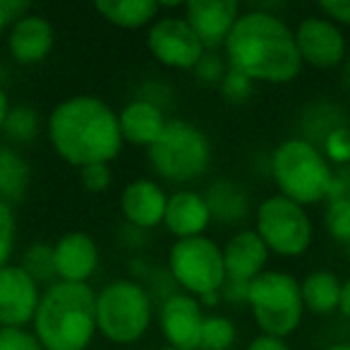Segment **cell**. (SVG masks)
I'll return each mask as SVG.
<instances>
[{"mask_svg":"<svg viewBox=\"0 0 350 350\" xmlns=\"http://www.w3.org/2000/svg\"><path fill=\"white\" fill-rule=\"evenodd\" d=\"M146 151L154 173L178 185H190L204 178L214 161L209 135L187 120H168L163 135Z\"/></svg>","mask_w":350,"mask_h":350,"instance_id":"5b68a950","label":"cell"},{"mask_svg":"<svg viewBox=\"0 0 350 350\" xmlns=\"http://www.w3.org/2000/svg\"><path fill=\"white\" fill-rule=\"evenodd\" d=\"M94 10L118 29H149L163 5L156 0H98Z\"/></svg>","mask_w":350,"mask_h":350,"instance_id":"7402d4cb","label":"cell"},{"mask_svg":"<svg viewBox=\"0 0 350 350\" xmlns=\"http://www.w3.org/2000/svg\"><path fill=\"white\" fill-rule=\"evenodd\" d=\"M79 180H82L84 190L87 192H106L113 183V173H111V165L108 163H92V165H84L79 168Z\"/></svg>","mask_w":350,"mask_h":350,"instance_id":"836d02e7","label":"cell"},{"mask_svg":"<svg viewBox=\"0 0 350 350\" xmlns=\"http://www.w3.org/2000/svg\"><path fill=\"white\" fill-rule=\"evenodd\" d=\"M55 276L63 283H89L98 269V245L82 230L65 233L53 245Z\"/></svg>","mask_w":350,"mask_h":350,"instance_id":"e0dca14e","label":"cell"},{"mask_svg":"<svg viewBox=\"0 0 350 350\" xmlns=\"http://www.w3.org/2000/svg\"><path fill=\"white\" fill-rule=\"evenodd\" d=\"M118 125H120L122 142L149 149L163 135L165 125H168V118L154 103L142 101V98H132V101H127L118 111Z\"/></svg>","mask_w":350,"mask_h":350,"instance_id":"ffe728a7","label":"cell"},{"mask_svg":"<svg viewBox=\"0 0 350 350\" xmlns=\"http://www.w3.org/2000/svg\"><path fill=\"white\" fill-rule=\"evenodd\" d=\"M146 49L154 60L170 70H190L204 53V46L183 15H159L146 29Z\"/></svg>","mask_w":350,"mask_h":350,"instance_id":"30bf717a","label":"cell"},{"mask_svg":"<svg viewBox=\"0 0 350 350\" xmlns=\"http://www.w3.org/2000/svg\"><path fill=\"white\" fill-rule=\"evenodd\" d=\"M211 224H214V221H211L204 195H200V192H195V190H178V192H173V195H168L163 228L168 230L175 240L206 235Z\"/></svg>","mask_w":350,"mask_h":350,"instance_id":"d6986e66","label":"cell"},{"mask_svg":"<svg viewBox=\"0 0 350 350\" xmlns=\"http://www.w3.org/2000/svg\"><path fill=\"white\" fill-rule=\"evenodd\" d=\"M31 12V5L27 0H0V36L12 29L20 17Z\"/></svg>","mask_w":350,"mask_h":350,"instance_id":"8d00e7d4","label":"cell"},{"mask_svg":"<svg viewBox=\"0 0 350 350\" xmlns=\"http://www.w3.org/2000/svg\"><path fill=\"white\" fill-rule=\"evenodd\" d=\"M219 92L226 101L238 106V103L250 101V96H252V92H254V82L250 77H245L243 72H238V70L228 68L226 77L221 79V84H219Z\"/></svg>","mask_w":350,"mask_h":350,"instance_id":"1f68e13d","label":"cell"},{"mask_svg":"<svg viewBox=\"0 0 350 350\" xmlns=\"http://www.w3.org/2000/svg\"><path fill=\"white\" fill-rule=\"evenodd\" d=\"M15 238H17V221L12 206L0 202V269L8 267L15 250Z\"/></svg>","mask_w":350,"mask_h":350,"instance_id":"d6a6232c","label":"cell"},{"mask_svg":"<svg viewBox=\"0 0 350 350\" xmlns=\"http://www.w3.org/2000/svg\"><path fill=\"white\" fill-rule=\"evenodd\" d=\"M269 173L276 183L278 195L305 209L326 202L334 180V168L319 146L297 135L283 139L273 149Z\"/></svg>","mask_w":350,"mask_h":350,"instance_id":"277c9868","label":"cell"},{"mask_svg":"<svg viewBox=\"0 0 350 350\" xmlns=\"http://www.w3.org/2000/svg\"><path fill=\"white\" fill-rule=\"evenodd\" d=\"M221 252H224L226 281L238 283H252L259 273L267 271L269 257H271L254 228L235 230L226 240V245H221Z\"/></svg>","mask_w":350,"mask_h":350,"instance_id":"2e32d148","label":"cell"},{"mask_svg":"<svg viewBox=\"0 0 350 350\" xmlns=\"http://www.w3.org/2000/svg\"><path fill=\"white\" fill-rule=\"evenodd\" d=\"M206 206H209L211 221H219L226 226H235L245 221L252 211V200L250 192L245 190L240 183L228 180V178H219L209 185L204 195Z\"/></svg>","mask_w":350,"mask_h":350,"instance_id":"44dd1931","label":"cell"},{"mask_svg":"<svg viewBox=\"0 0 350 350\" xmlns=\"http://www.w3.org/2000/svg\"><path fill=\"white\" fill-rule=\"evenodd\" d=\"M226 72H228V60H226L224 51H204L197 65L192 68L195 79L200 84H206V87H219Z\"/></svg>","mask_w":350,"mask_h":350,"instance_id":"4dcf8cb0","label":"cell"},{"mask_svg":"<svg viewBox=\"0 0 350 350\" xmlns=\"http://www.w3.org/2000/svg\"><path fill=\"white\" fill-rule=\"evenodd\" d=\"M338 312L345 317V321H350V278L340 283V300H338Z\"/></svg>","mask_w":350,"mask_h":350,"instance_id":"b9f144b4","label":"cell"},{"mask_svg":"<svg viewBox=\"0 0 350 350\" xmlns=\"http://www.w3.org/2000/svg\"><path fill=\"white\" fill-rule=\"evenodd\" d=\"M41 291L20 264H8L0 269V326L25 329L34 321Z\"/></svg>","mask_w":350,"mask_h":350,"instance_id":"4fadbf2b","label":"cell"},{"mask_svg":"<svg viewBox=\"0 0 350 350\" xmlns=\"http://www.w3.org/2000/svg\"><path fill=\"white\" fill-rule=\"evenodd\" d=\"M235 0H192L183 5V17L204 46V51H221L240 17Z\"/></svg>","mask_w":350,"mask_h":350,"instance_id":"5bb4252c","label":"cell"},{"mask_svg":"<svg viewBox=\"0 0 350 350\" xmlns=\"http://www.w3.org/2000/svg\"><path fill=\"white\" fill-rule=\"evenodd\" d=\"M329 200H350V163L343 168H334V180H331Z\"/></svg>","mask_w":350,"mask_h":350,"instance_id":"f35d334b","label":"cell"},{"mask_svg":"<svg viewBox=\"0 0 350 350\" xmlns=\"http://www.w3.org/2000/svg\"><path fill=\"white\" fill-rule=\"evenodd\" d=\"M348 125L345 120V111L338 103L331 101H312L305 111L300 113V135L302 139L312 142L314 146L321 144L326 135L336 127Z\"/></svg>","mask_w":350,"mask_h":350,"instance_id":"d4e9b609","label":"cell"},{"mask_svg":"<svg viewBox=\"0 0 350 350\" xmlns=\"http://www.w3.org/2000/svg\"><path fill=\"white\" fill-rule=\"evenodd\" d=\"M293 34L302 65H310L314 70H334L340 68L348 58V41L343 29L326 17H302Z\"/></svg>","mask_w":350,"mask_h":350,"instance_id":"8fae6325","label":"cell"},{"mask_svg":"<svg viewBox=\"0 0 350 350\" xmlns=\"http://www.w3.org/2000/svg\"><path fill=\"white\" fill-rule=\"evenodd\" d=\"M49 139L55 154L75 168L92 163L111 165L125 144L118 111L92 94L70 96L51 111Z\"/></svg>","mask_w":350,"mask_h":350,"instance_id":"7a4b0ae2","label":"cell"},{"mask_svg":"<svg viewBox=\"0 0 350 350\" xmlns=\"http://www.w3.org/2000/svg\"><path fill=\"white\" fill-rule=\"evenodd\" d=\"M324 228L334 240L350 247V200L324 202Z\"/></svg>","mask_w":350,"mask_h":350,"instance_id":"f1b7e54d","label":"cell"},{"mask_svg":"<svg viewBox=\"0 0 350 350\" xmlns=\"http://www.w3.org/2000/svg\"><path fill=\"white\" fill-rule=\"evenodd\" d=\"M34 336L44 350H87L96 331V293L89 283L55 281L41 293Z\"/></svg>","mask_w":350,"mask_h":350,"instance_id":"3957f363","label":"cell"},{"mask_svg":"<svg viewBox=\"0 0 350 350\" xmlns=\"http://www.w3.org/2000/svg\"><path fill=\"white\" fill-rule=\"evenodd\" d=\"M161 350H175V348H170V345H165V348H161Z\"/></svg>","mask_w":350,"mask_h":350,"instance_id":"bcb514c9","label":"cell"},{"mask_svg":"<svg viewBox=\"0 0 350 350\" xmlns=\"http://www.w3.org/2000/svg\"><path fill=\"white\" fill-rule=\"evenodd\" d=\"M154 321V300L146 286L116 278L96 293V331L116 345L142 340Z\"/></svg>","mask_w":350,"mask_h":350,"instance_id":"8992f818","label":"cell"},{"mask_svg":"<svg viewBox=\"0 0 350 350\" xmlns=\"http://www.w3.org/2000/svg\"><path fill=\"white\" fill-rule=\"evenodd\" d=\"M55 44L53 25L44 15L27 12L8 31V51L22 65H36L49 58Z\"/></svg>","mask_w":350,"mask_h":350,"instance_id":"ac0fdd59","label":"cell"},{"mask_svg":"<svg viewBox=\"0 0 350 350\" xmlns=\"http://www.w3.org/2000/svg\"><path fill=\"white\" fill-rule=\"evenodd\" d=\"M31 170L25 156L12 146H0V202L8 206L25 200Z\"/></svg>","mask_w":350,"mask_h":350,"instance_id":"cb8c5ba5","label":"cell"},{"mask_svg":"<svg viewBox=\"0 0 350 350\" xmlns=\"http://www.w3.org/2000/svg\"><path fill=\"white\" fill-rule=\"evenodd\" d=\"M0 350H44L34 331L0 326Z\"/></svg>","mask_w":350,"mask_h":350,"instance_id":"e575fe53","label":"cell"},{"mask_svg":"<svg viewBox=\"0 0 350 350\" xmlns=\"http://www.w3.org/2000/svg\"><path fill=\"white\" fill-rule=\"evenodd\" d=\"M165 204H168V195L151 178H137L127 183L120 192L122 219L130 228H137L142 233L163 226Z\"/></svg>","mask_w":350,"mask_h":350,"instance_id":"9a60e30c","label":"cell"},{"mask_svg":"<svg viewBox=\"0 0 350 350\" xmlns=\"http://www.w3.org/2000/svg\"><path fill=\"white\" fill-rule=\"evenodd\" d=\"M221 51L228 68L243 72L254 84H291L305 68L291 25L264 8L240 12Z\"/></svg>","mask_w":350,"mask_h":350,"instance_id":"6da1fadb","label":"cell"},{"mask_svg":"<svg viewBox=\"0 0 350 350\" xmlns=\"http://www.w3.org/2000/svg\"><path fill=\"white\" fill-rule=\"evenodd\" d=\"M3 132L17 144L31 142L39 135V113L31 106H12L3 122Z\"/></svg>","mask_w":350,"mask_h":350,"instance_id":"83f0119b","label":"cell"},{"mask_svg":"<svg viewBox=\"0 0 350 350\" xmlns=\"http://www.w3.org/2000/svg\"><path fill=\"white\" fill-rule=\"evenodd\" d=\"M168 276L180 288V293H187L197 300L211 293H221L226 283L221 245L209 235L175 240L168 252Z\"/></svg>","mask_w":350,"mask_h":350,"instance_id":"9c48e42d","label":"cell"},{"mask_svg":"<svg viewBox=\"0 0 350 350\" xmlns=\"http://www.w3.org/2000/svg\"><path fill=\"white\" fill-rule=\"evenodd\" d=\"M22 271L36 283V286H53L58 281L55 276V262H53V245L46 243H34L25 250L20 262Z\"/></svg>","mask_w":350,"mask_h":350,"instance_id":"484cf974","label":"cell"},{"mask_svg":"<svg viewBox=\"0 0 350 350\" xmlns=\"http://www.w3.org/2000/svg\"><path fill=\"white\" fill-rule=\"evenodd\" d=\"M238 340V329L226 314H206L202 326L200 350H230Z\"/></svg>","mask_w":350,"mask_h":350,"instance_id":"4316f807","label":"cell"},{"mask_svg":"<svg viewBox=\"0 0 350 350\" xmlns=\"http://www.w3.org/2000/svg\"><path fill=\"white\" fill-rule=\"evenodd\" d=\"M319 151L331 163V168H343L350 163V125L336 127L321 139Z\"/></svg>","mask_w":350,"mask_h":350,"instance_id":"f546056e","label":"cell"},{"mask_svg":"<svg viewBox=\"0 0 350 350\" xmlns=\"http://www.w3.org/2000/svg\"><path fill=\"white\" fill-rule=\"evenodd\" d=\"M317 8L319 15L331 20L336 27H350V0H324Z\"/></svg>","mask_w":350,"mask_h":350,"instance_id":"74e56055","label":"cell"},{"mask_svg":"<svg viewBox=\"0 0 350 350\" xmlns=\"http://www.w3.org/2000/svg\"><path fill=\"white\" fill-rule=\"evenodd\" d=\"M340 283L343 281L334 271H326V269L307 273L300 281V295H302L305 312L321 314V317L338 312Z\"/></svg>","mask_w":350,"mask_h":350,"instance_id":"603a6c76","label":"cell"},{"mask_svg":"<svg viewBox=\"0 0 350 350\" xmlns=\"http://www.w3.org/2000/svg\"><path fill=\"white\" fill-rule=\"evenodd\" d=\"M324 350H350V343L348 340H343V343H331V345H326Z\"/></svg>","mask_w":350,"mask_h":350,"instance_id":"f6af8a7d","label":"cell"},{"mask_svg":"<svg viewBox=\"0 0 350 350\" xmlns=\"http://www.w3.org/2000/svg\"><path fill=\"white\" fill-rule=\"evenodd\" d=\"M8 111H10V103H8V94H5V89L0 87V130H3V122H5Z\"/></svg>","mask_w":350,"mask_h":350,"instance_id":"7bdbcfd3","label":"cell"},{"mask_svg":"<svg viewBox=\"0 0 350 350\" xmlns=\"http://www.w3.org/2000/svg\"><path fill=\"white\" fill-rule=\"evenodd\" d=\"M343 84H345V89L350 92V53H348V58H345V63H343Z\"/></svg>","mask_w":350,"mask_h":350,"instance_id":"ee69618b","label":"cell"},{"mask_svg":"<svg viewBox=\"0 0 350 350\" xmlns=\"http://www.w3.org/2000/svg\"><path fill=\"white\" fill-rule=\"evenodd\" d=\"M247 293H250V283H238V281H226L221 288V300L226 302H243L247 305Z\"/></svg>","mask_w":350,"mask_h":350,"instance_id":"ab89813d","label":"cell"},{"mask_svg":"<svg viewBox=\"0 0 350 350\" xmlns=\"http://www.w3.org/2000/svg\"><path fill=\"white\" fill-rule=\"evenodd\" d=\"M254 233L267 245L269 254L283 259L302 257L314 243V224L310 211L278 192L262 200L254 209Z\"/></svg>","mask_w":350,"mask_h":350,"instance_id":"ba28073f","label":"cell"},{"mask_svg":"<svg viewBox=\"0 0 350 350\" xmlns=\"http://www.w3.org/2000/svg\"><path fill=\"white\" fill-rule=\"evenodd\" d=\"M204 317L206 314L197 297L178 291L161 302V334L175 350H200Z\"/></svg>","mask_w":350,"mask_h":350,"instance_id":"7c38bea8","label":"cell"},{"mask_svg":"<svg viewBox=\"0 0 350 350\" xmlns=\"http://www.w3.org/2000/svg\"><path fill=\"white\" fill-rule=\"evenodd\" d=\"M245 350H291L286 338H276V336H267V334H259L250 340V345Z\"/></svg>","mask_w":350,"mask_h":350,"instance_id":"60d3db41","label":"cell"},{"mask_svg":"<svg viewBox=\"0 0 350 350\" xmlns=\"http://www.w3.org/2000/svg\"><path fill=\"white\" fill-rule=\"evenodd\" d=\"M247 307L254 324L259 326V334L288 338L305 317L300 281L288 271L267 269L250 283Z\"/></svg>","mask_w":350,"mask_h":350,"instance_id":"52a82bcc","label":"cell"},{"mask_svg":"<svg viewBox=\"0 0 350 350\" xmlns=\"http://www.w3.org/2000/svg\"><path fill=\"white\" fill-rule=\"evenodd\" d=\"M135 98H142V101L154 103L156 108L165 113V108L173 103V89L168 87L165 82H159V79H149L139 87V94Z\"/></svg>","mask_w":350,"mask_h":350,"instance_id":"d590c367","label":"cell"}]
</instances>
